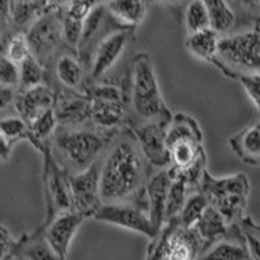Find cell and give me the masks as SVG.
<instances>
[{
	"label": "cell",
	"instance_id": "8992f818",
	"mask_svg": "<svg viewBox=\"0 0 260 260\" xmlns=\"http://www.w3.org/2000/svg\"><path fill=\"white\" fill-rule=\"evenodd\" d=\"M65 2H51L43 15L39 16L27 29L31 55L41 62L48 72V67L65 46L62 21H64Z\"/></svg>",
	"mask_w": 260,
	"mask_h": 260
},
{
	"label": "cell",
	"instance_id": "9a60e30c",
	"mask_svg": "<svg viewBox=\"0 0 260 260\" xmlns=\"http://www.w3.org/2000/svg\"><path fill=\"white\" fill-rule=\"evenodd\" d=\"M83 220L85 217L76 211H68L42 224L46 238L61 260H68L71 245Z\"/></svg>",
	"mask_w": 260,
	"mask_h": 260
},
{
	"label": "cell",
	"instance_id": "7402d4cb",
	"mask_svg": "<svg viewBox=\"0 0 260 260\" xmlns=\"http://www.w3.org/2000/svg\"><path fill=\"white\" fill-rule=\"evenodd\" d=\"M0 139H2V159L6 162L8 160L13 146L20 141H29L34 146L30 125L20 116H8L0 121Z\"/></svg>",
	"mask_w": 260,
	"mask_h": 260
},
{
	"label": "cell",
	"instance_id": "d590c367",
	"mask_svg": "<svg viewBox=\"0 0 260 260\" xmlns=\"http://www.w3.org/2000/svg\"><path fill=\"white\" fill-rule=\"evenodd\" d=\"M237 81L242 85L246 94L251 99L260 115V73L243 74L237 78Z\"/></svg>",
	"mask_w": 260,
	"mask_h": 260
},
{
	"label": "cell",
	"instance_id": "d6a6232c",
	"mask_svg": "<svg viewBox=\"0 0 260 260\" xmlns=\"http://www.w3.org/2000/svg\"><path fill=\"white\" fill-rule=\"evenodd\" d=\"M238 225L242 233L248 260H260V225L248 216H246Z\"/></svg>",
	"mask_w": 260,
	"mask_h": 260
},
{
	"label": "cell",
	"instance_id": "2e32d148",
	"mask_svg": "<svg viewBox=\"0 0 260 260\" xmlns=\"http://www.w3.org/2000/svg\"><path fill=\"white\" fill-rule=\"evenodd\" d=\"M53 76L61 89L85 94L90 82L89 72L77 53L64 48L53 60Z\"/></svg>",
	"mask_w": 260,
	"mask_h": 260
},
{
	"label": "cell",
	"instance_id": "ac0fdd59",
	"mask_svg": "<svg viewBox=\"0 0 260 260\" xmlns=\"http://www.w3.org/2000/svg\"><path fill=\"white\" fill-rule=\"evenodd\" d=\"M172 182V176L169 169L154 172L146 187V201H147V211L151 222L157 231L162 228L166 222L167 199H168L169 186Z\"/></svg>",
	"mask_w": 260,
	"mask_h": 260
},
{
	"label": "cell",
	"instance_id": "74e56055",
	"mask_svg": "<svg viewBox=\"0 0 260 260\" xmlns=\"http://www.w3.org/2000/svg\"><path fill=\"white\" fill-rule=\"evenodd\" d=\"M0 238H2V260H11L17 247V240H13L4 225L0 229Z\"/></svg>",
	"mask_w": 260,
	"mask_h": 260
},
{
	"label": "cell",
	"instance_id": "4fadbf2b",
	"mask_svg": "<svg viewBox=\"0 0 260 260\" xmlns=\"http://www.w3.org/2000/svg\"><path fill=\"white\" fill-rule=\"evenodd\" d=\"M161 231L166 234V260H197L204 246L192 228H185L180 217L164 222Z\"/></svg>",
	"mask_w": 260,
	"mask_h": 260
},
{
	"label": "cell",
	"instance_id": "8fae6325",
	"mask_svg": "<svg viewBox=\"0 0 260 260\" xmlns=\"http://www.w3.org/2000/svg\"><path fill=\"white\" fill-rule=\"evenodd\" d=\"M171 121L139 122L130 126L143 155L152 168L159 171L171 167V151L167 142V132Z\"/></svg>",
	"mask_w": 260,
	"mask_h": 260
},
{
	"label": "cell",
	"instance_id": "ffe728a7",
	"mask_svg": "<svg viewBox=\"0 0 260 260\" xmlns=\"http://www.w3.org/2000/svg\"><path fill=\"white\" fill-rule=\"evenodd\" d=\"M11 260H61L46 238L42 226L34 233H24Z\"/></svg>",
	"mask_w": 260,
	"mask_h": 260
},
{
	"label": "cell",
	"instance_id": "d6986e66",
	"mask_svg": "<svg viewBox=\"0 0 260 260\" xmlns=\"http://www.w3.org/2000/svg\"><path fill=\"white\" fill-rule=\"evenodd\" d=\"M197 260H248L240 225L231 226L226 236L204 248Z\"/></svg>",
	"mask_w": 260,
	"mask_h": 260
},
{
	"label": "cell",
	"instance_id": "8d00e7d4",
	"mask_svg": "<svg viewBox=\"0 0 260 260\" xmlns=\"http://www.w3.org/2000/svg\"><path fill=\"white\" fill-rule=\"evenodd\" d=\"M98 6V2H89V0H73L65 3L64 13L69 17L77 18V20L86 21L90 13Z\"/></svg>",
	"mask_w": 260,
	"mask_h": 260
},
{
	"label": "cell",
	"instance_id": "cb8c5ba5",
	"mask_svg": "<svg viewBox=\"0 0 260 260\" xmlns=\"http://www.w3.org/2000/svg\"><path fill=\"white\" fill-rule=\"evenodd\" d=\"M107 9L118 24L136 29L146 17L147 3L142 0H112L107 2Z\"/></svg>",
	"mask_w": 260,
	"mask_h": 260
},
{
	"label": "cell",
	"instance_id": "f35d334b",
	"mask_svg": "<svg viewBox=\"0 0 260 260\" xmlns=\"http://www.w3.org/2000/svg\"><path fill=\"white\" fill-rule=\"evenodd\" d=\"M17 91L18 90L8 89V87H2L0 89V107H2V111H6L7 107L15 104Z\"/></svg>",
	"mask_w": 260,
	"mask_h": 260
},
{
	"label": "cell",
	"instance_id": "83f0119b",
	"mask_svg": "<svg viewBox=\"0 0 260 260\" xmlns=\"http://www.w3.org/2000/svg\"><path fill=\"white\" fill-rule=\"evenodd\" d=\"M208 207H210V202L201 189L190 191L186 202H185V206L181 211V224L185 228H189V229L194 228V225L198 222V220L203 216V213L207 211Z\"/></svg>",
	"mask_w": 260,
	"mask_h": 260
},
{
	"label": "cell",
	"instance_id": "277c9868",
	"mask_svg": "<svg viewBox=\"0 0 260 260\" xmlns=\"http://www.w3.org/2000/svg\"><path fill=\"white\" fill-rule=\"evenodd\" d=\"M213 65L231 80L260 73V20L251 29L221 37Z\"/></svg>",
	"mask_w": 260,
	"mask_h": 260
},
{
	"label": "cell",
	"instance_id": "9c48e42d",
	"mask_svg": "<svg viewBox=\"0 0 260 260\" xmlns=\"http://www.w3.org/2000/svg\"><path fill=\"white\" fill-rule=\"evenodd\" d=\"M98 221L110 222L127 231L137 232L151 241L159 234V231L151 222L147 206L138 203H107L95 213Z\"/></svg>",
	"mask_w": 260,
	"mask_h": 260
},
{
	"label": "cell",
	"instance_id": "1f68e13d",
	"mask_svg": "<svg viewBox=\"0 0 260 260\" xmlns=\"http://www.w3.org/2000/svg\"><path fill=\"white\" fill-rule=\"evenodd\" d=\"M2 55L21 65L31 55L26 32H17L9 37L7 41L2 42Z\"/></svg>",
	"mask_w": 260,
	"mask_h": 260
},
{
	"label": "cell",
	"instance_id": "836d02e7",
	"mask_svg": "<svg viewBox=\"0 0 260 260\" xmlns=\"http://www.w3.org/2000/svg\"><path fill=\"white\" fill-rule=\"evenodd\" d=\"M83 27L85 21L77 20V18L69 17L64 13V21H62V32H64L65 46L71 51L78 55L81 41L83 36Z\"/></svg>",
	"mask_w": 260,
	"mask_h": 260
},
{
	"label": "cell",
	"instance_id": "7a4b0ae2",
	"mask_svg": "<svg viewBox=\"0 0 260 260\" xmlns=\"http://www.w3.org/2000/svg\"><path fill=\"white\" fill-rule=\"evenodd\" d=\"M129 127L139 122L171 121L169 111L160 91L156 71L150 53H136L130 62L127 82Z\"/></svg>",
	"mask_w": 260,
	"mask_h": 260
},
{
	"label": "cell",
	"instance_id": "603a6c76",
	"mask_svg": "<svg viewBox=\"0 0 260 260\" xmlns=\"http://www.w3.org/2000/svg\"><path fill=\"white\" fill-rule=\"evenodd\" d=\"M192 229L197 232L198 237L201 238L204 248H207L213 242L226 236L228 232L231 231V226L225 221L221 213L215 210L212 206H210Z\"/></svg>",
	"mask_w": 260,
	"mask_h": 260
},
{
	"label": "cell",
	"instance_id": "484cf974",
	"mask_svg": "<svg viewBox=\"0 0 260 260\" xmlns=\"http://www.w3.org/2000/svg\"><path fill=\"white\" fill-rule=\"evenodd\" d=\"M220 38L221 37L217 32L213 31L212 29H207L204 31L187 36L185 41V47L197 59L213 64L217 56Z\"/></svg>",
	"mask_w": 260,
	"mask_h": 260
},
{
	"label": "cell",
	"instance_id": "30bf717a",
	"mask_svg": "<svg viewBox=\"0 0 260 260\" xmlns=\"http://www.w3.org/2000/svg\"><path fill=\"white\" fill-rule=\"evenodd\" d=\"M73 211L82 217H94L103 206L101 195V160L77 175H71Z\"/></svg>",
	"mask_w": 260,
	"mask_h": 260
},
{
	"label": "cell",
	"instance_id": "e0dca14e",
	"mask_svg": "<svg viewBox=\"0 0 260 260\" xmlns=\"http://www.w3.org/2000/svg\"><path fill=\"white\" fill-rule=\"evenodd\" d=\"M55 98L56 90H53L50 85H41L29 90L17 91L13 107L17 116L24 118L30 125L39 116L53 110Z\"/></svg>",
	"mask_w": 260,
	"mask_h": 260
},
{
	"label": "cell",
	"instance_id": "52a82bcc",
	"mask_svg": "<svg viewBox=\"0 0 260 260\" xmlns=\"http://www.w3.org/2000/svg\"><path fill=\"white\" fill-rule=\"evenodd\" d=\"M43 156V171L42 183L46 199V219L45 222L51 221L57 215L68 211H73L71 191V173L59 164L50 143L42 152Z\"/></svg>",
	"mask_w": 260,
	"mask_h": 260
},
{
	"label": "cell",
	"instance_id": "5b68a950",
	"mask_svg": "<svg viewBox=\"0 0 260 260\" xmlns=\"http://www.w3.org/2000/svg\"><path fill=\"white\" fill-rule=\"evenodd\" d=\"M201 190L207 197L210 206L221 213L229 226L240 224L246 217L250 197V182L246 175L215 177L207 169L202 178Z\"/></svg>",
	"mask_w": 260,
	"mask_h": 260
},
{
	"label": "cell",
	"instance_id": "d4e9b609",
	"mask_svg": "<svg viewBox=\"0 0 260 260\" xmlns=\"http://www.w3.org/2000/svg\"><path fill=\"white\" fill-rule=\"evenodd\" d=\"M181 141H197L203 142V132L199 126L198 121L192 116L183 112H177L173 115L168 125L167 132V142L171 147Z\"/></svg>",
	"mask_w": 260,
	"mask_h": 260
},
{
	"label": "cell",
	"instance_id": "e575fe53",
	"mask_svg": "<svg viewBox=\"0 0 260 260\" xmlns=\"http://www.w3.org/2000/svg\"><path fill=\"white\" fill-rule=\"evenodd\" d=\"M21 81L20 65L2 55L0 60V86L18 90Z\"/></svg>",
	"mask_w": 260,
	"mask_h": 260
},
{
	"label": "cell",
	"instance_id": "f1b7e54d",
	"mask_svg": "<svg viewBox=\"0 0 260 260\" xmlns=\"http://www.w3.org/2000/svg\"><path fill=\"white\" fill-rule=\"evenodd\" d=\"M21 71V81L18 91L22 90H29L32 87L41 85H48V72L47 69L36 59L30 55L22 64L20 65Z\"/></svg>",
	"mask_w": 260,
	"mask_h": 260
},
{
	"label": "cell",
	"instance_id": "4dcf8cb0",
	"mask_svg": "<svg viewBox=\"0 0 260 260\" xmlns=\"http://www.w3.org/2000/svg\"><path fill=\"white\" fill-rule=\"evenodd\" d=\"M190 190L185 180L181 177H172L171 186H169L168 199H167L166 222L172 219L180 217L185 202L187 199Z\"/></svg>",
	"mask_w": 260,
	"mask_h": 260
},
{
	"label": "cell",
	"instance_id": "7c38bea8",
	"mask_svg": "<svg viewBox=\"0 0 260 260\" xmlns=\"http://www.w3.org/2000/svg\"><path fill=\"white\" fill-rule=\"evenodd\" d=\"M51 2H2L0 22L2 42L17 32H26L41 15L46 12Z\"/></svg>",
	"mask_w": 260,
	"mask_h": 260
},
{
	"label": "cell",
	"instance_id": "6da1fadb",
	"mask_svg": "<svg viewBox=\"0 0 260 260\" xmlns=\"http://www.w3.org/2000/svg\"><path fill=\"white\" fill-rule=\"evenodd\" d=\"M130 127L112 139L101 159V195L103 204L138 203L147 206L146 187L154 175Z\"/></svg>",
	"mask_w": 260,
	"mask_h": 260
},
{
	"label": "cell",
	"instance_id": "ba28073f",
	"mask_svg": "<svg viewBox=\"0 0 260 260\" xmlns=\"http://www.w3.org/2000/svg\"><path fill=\"white\" fill-rule=\"evenodd\" d=\"M134 32L136 29L122 26L115 21L95 42L87 64L91 82L103 81L104 76L115 67L130 42L133 41Z\"/></svg>",
	"mask_w": 260,
	"mask_h": 260
},
{
	"label": "cell",
	"instance_id": "5bb4252c",
	"mask_svg": "<svg viewBox=\"0 0 260 260\" xmlns=\"http://www.w3.org/2000/svg\"><path fill=\"white\" fill-rule=\"evenodd\" d=\"M91 101L86 94L72 90H56L53 112L59 126L74 127L90 124Z\"/></svg>",
	"mask_w": 260,
	"mask_h": 260
},
{
	"label": "cell",
	"instance_id": "44dd1931",
	"mask_svg": "<svg viewBox=\"0 0 260 260\" xmlns=\"http://www.w3.org/2000/svg\"><path fill=\"white\" fill-rule=\"evenodd\" d=\"M229 146L245 164L260 166V120L232 136Z\"/></svg>",
	"mask_w": 260,
	"mask_h": 260
},
{
	"label": "cell",
	"instance_id": "3957f363",
	"mask_svg": "<svg viewBox=\"0 0 260 260\" xmlns=\"http://www.w3.org/2000/svg\"><path fill=\"white\" fill-rule=\"evenodd\" d=\"M117 133L103 132L91 124L59 126L51 138L50 147L60 166L71 175H77L102 159Z\"/></svg>",
	"mask_w": 260,
	"mask_h": 260
},
{
	"label": "cell",
	"instance_id": "f546056e",
	"mask_svg": "<svg viewBox=\"0 0 260 260\" xmlns=\"http://www.w3.org/2000/svg\"><path fill=\"white\" fill-rule=\"evenodd\" d=\"M183 18H185V27H186L187 36L211 29L210 15H208L206 2H203V0H192V2L187 3Z\"/></svg>",
	"mask_w": 260,
	"mask_h": 260
},
{
	"label": "cell",
	"instance_id": "4316f807",
	"mask_svg": "<svg viewBox=\"0 0 260 260\" xmlns=\"http://www.w3.org/2000/svg\"><path fill=\"white\" fill-rule=\"evenodd\" d=\"M210 15V26L220 37L228 36L236 25V13L224 0H206Z\"/></svg>",
	"mask_w": 260,
	"mask_h": 260
}]
</instances>
